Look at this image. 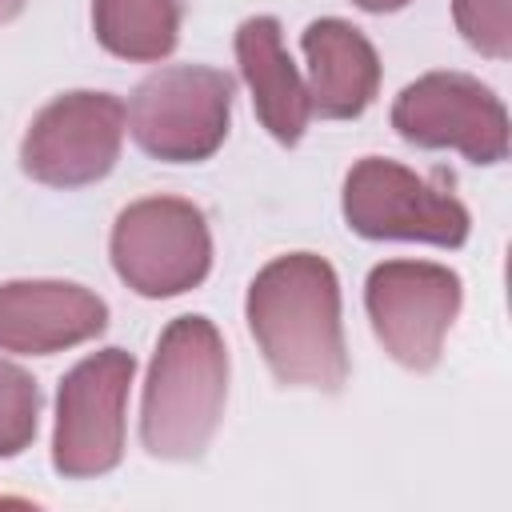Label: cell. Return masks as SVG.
<instances>
[{
    "label": "cell",
    "instance_id": "obj_1",
    "mask_svg": "<svg viewBox=\"0 0 512 512\" xmlns=\"http://www.w3.org/2000/svg\"><path fill=\"white\" fill-rule=\"evenodd\" d=\"M248 328L288 388L340 392L348 380V348L340 324V280L316 252L276 256L248 284Z\"/></svg>",
    "mask_w": 512,
    "mask_h": 512
},
{
    "label": "cell",
    "instance_id": "obj_2",
    "mask_svg": "<svg viewBox=\"0 0 512 512\" xmlns=\"http://www.w3.org/2000/svg\"><path fill=\"white\" fill-rule=\"evenodd\" d=\"M228 396V348L212 320L176 316L156 344L140 404V444L156 460H196Z\"/></svg>",
    "mask_w": 512,
    "mask_h": 512
},
{
    "label": "cell",
    "instance_id": "obj_3",
    "mask_svg": "<svg viewBox=\"0 0 512 512\" xmlns=\"http://www.w3.org/2000/svg\"><path fill=\"white\" fill-rule=\"evenodd\" d=\"M236 80L224 68L204 64H168L144 76L128 104L132 140L164 164L208 160L232 120Z\"/></svg>",
    "mask_w": 512,
    "mask_h": 512
},
{
    "label": "cell",
    "instance_id": "obj_4",
    "mask_svg": "<svg viewBox=\"0 0 512 512\" xmlns=\"http://www.w3.org/2000/svg\"><path fill=\"white\" fill-rule=\"evenodd\" d=\"M112 268L148 300L196 288L212 268L204 212L180 196H148L128 204L112 224Z\"/></svg>",
    "mask_w": 512,
    "mask_h": 512
},
{
    "label": "cell",
    "instance_id": "obj_5",
    "mask_svg": "<svg viewBox=\"0 0 512 512\" xmlns=\"http://www.w3.org/2000/svg\"><path fill=\"white\" fill-rule=\"evenodd\" d=\"M344 220L368 240H420L440 248H460L472 228L468 208L444 176L424 180L384 156L352 164L344 180Z\"/></svg>",
    "mask_w": 512,
    "mask_h": 512
},
{
    "label": "cell",
    "instance_id": "obj_6",
    "mask_svg": "<svg viewBox=\"0 0 512 512\" xmlns=\"http://www.w3.org/2000/svg\"><path fill=\"white\" fill-rule=\"evenodd\" d=\"M136 360L124 348L84 356L56 392L52 468L68 480L104 476L124 456V404Z\"/></svg>",
    "mask_w": 512,
    "mask_h": 512
},
{
    "label": "cell",
    "instance_id": "obj_7",
    "mask_svg": "<svg viewBox=\"0 0 512 512\" xmlns=\"http://www.w3.org/2000/svg\"><path fill=\"white\" fill-rule=\"evenodd\" d=\"M460 276L432 260H384L368 272L364 304L384 352L412 368H436L444 336L460 312Z\"/></svg>",
    "mask_w": 512,
    "mask_h": 512
},
{
    "label": "cell",
    "instance_id": "obj_8",
    "mask_svg": "<svg viewBox=\"0 0 512 512\" xmlns=\"http://www.w3.org/2000/svg\"><path fill=\"white\" fill-rule=\"evenodd\" d=\"M124 144V104L112 92H64L36 112L20 168L48 188H84L112 172Z\"/></svg>",
    "mask_w": 512,
    "mask_h": 512
},
{
    "label": "cell",
    "instance_id": "obj_9",
    "mask_svg": "<svg viewBox=\"0 0 512 512\" xmlns=\"http://www.w3.org/2000/svg\"><path fill=\"white\" fill-rule=\"evenodd\" d=\"M392 128L416 148H452L472 164H500L508 156V112L468 72L412 80L392 104Z\"/></svg>",
    "mask_w": 512,
    "mask_h": 512
},
{
    "label": "cell",
    "instance_id": "obj_10",
    "mask_svg": "<svg viewBox=\"0 0 512 512\" xmlns=\"http://www.w3.org/2000/svg\"><path fill=\"white\" fill-rule=\"evenodd\" d=\"M108 328V304L68 280L0 284V348L16 356H52Z\"/></svg>",
    "mask_w": 512,
    "mask_h": 512
},
{
    "label": "cell",
    "instance_id": "obj_11",
    "mask_svg": "<svg viewBox=\"0 0 512 512\" xmlns=\"http://www.w3.org/2000/svg\"><path fill=\"white\" fill-rule=\"evenodd\" d=\"M308 56V104L328 120L360 116L380 88V56L360 28L324 16L300 36Z\"/></svg>",
    "mask_w": 512,
    "mask_h": 512
},
{
    "label": "cell",
    "instance_id": "obj_12",
    "mask_svg": "<svg viewBox=\"0 0 512 512\" xmlns=\"http://www.w3.org/2000/svg\"><path fill=\"white\" fill-rule=\"evenodd\" d=\"M236 60H240V76L252 92L260 124L280 144H296L308 128L312 104H308V84L300 80L284 48L276 16H248L236 28Z\"/></svg>",
    "mask_w": 512,
    "mask_h": 512
},
{
    "label": "cell",
    "instance_id": "obj_13",
    "mask_svg": "<svg viewBox=\"0 0 512 512\" xmlns=\"http://www.w3.org/2000/svg\"><path fill=\"white\" fill-rule=\"evenodd\" d=\"M92 28L112 56L152 64L180 40V0H92Z\"/></svg>",
    "mask_w": 512,
    "mask_h": 512
},
{
    "label": "cell",
    "instance_id": "obj_14",
    "mask_svg": "<svg viewBox=\"0 0 512 512\" xmlns=\"http://www.w3.org/2000/svg\"><path fill=\"white\" fill-rule=\"evenodd\" d=\"M36 420H40L36 380L24 368L0 360V456H20L36 436Z\"/></svg>",
    "mask_w": 512,
    "mask_h": 512
},
{
    "label": "cell",
    "instance_id": "obj_15",
    "mask_svg": "<svg viewBox=\"0 0 512 512\" xmlns=\"http://www.w3.org/2000/svg\"><path fill=\"white\" fill-rule=\"evenodd\" d=\"M452 16L460 36L492 60L512 56V20H508V0H452Z\"/></svg>",
    "mask_w": 512,
    "mask_h": 512
},
{
    "label": "cell",
    "instance_id": "obj_16",
    "mask_svg": "<svg viewBox=\"0 0 512 512\" xmlns=\"http://www.w3.org/2000/svg\"><path fill=\"white\" fill-rule=\"evenodd\" d=\"M352 4H360L364 12H396V8H404L408 0H352Z\"/></svg>",
    "mask_w": 512,
    "mask_h": 512
},
{
    "label": "cell",
    "instance_id": "obj_17",
    "mask_svg": "<svg viewBox=\"0 0 512 512\" xmlns=\"http://www.w3.org/2000/svg\"><path fill=\"white\" fill-rule=\"evenodd\" d=\"M20 8H24V0H0V24H8L12 16H20Z\"/></svg>",
    "mask_w": 512,
    "mask_h": 512
}]
</instances>
